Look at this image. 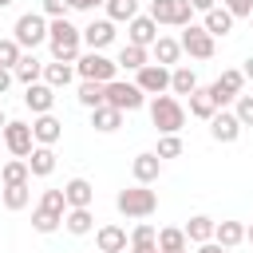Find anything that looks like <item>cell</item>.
<instances>
[{"label":"cell","instance_id":"1","mask_svg":"<svg viewBox=\"0 0 253 253\" xmlns=\"http://www.w3.org/2000/svg\"><path fill=\"white\" fill-rule=\"evenodd\" d=\"M47 43H51V59L75 63V59H79V47H83V28H75L67 16H59V20H51V28H47Z\"/></svg>","mask_w":253,"mask_h":253},{"label":"cell","instance_id":"2","mask_svg":"<svg viewBox=\"0 0 253 253\" xmlns=\"http://www.w3.org/2000/svg\"><path fill=\"white\" fill-rule=\"evenodd\" d=\"M150 123L158 134H178L186 126V107L174 95H154L150 99Z\"/></svg>","mask_w":253,"mask_h":253},{"label":"cell","instance_id":"3","mask_svg":"<svg viewBox=\"0 0 253 253\" xmlns=\"http://www.w3.org/2000/svg\"><path fill=\"white\" fill-rule=\"evenodd\" d=\"M115 206H119V213H123V217H150V213L158 210V194H154L150 186H142V182H134V186H126V190H119V198H115Z\"/></svg>","mask_w":253,"mask_h":253},{"label":"cell","instance_id":"4","mask_svg":"<svg viewBox=\"0 0 253 253\" xmlns=\"http://www.w3.org/2000/svg\"><path fill=\"white\" fill-rule=\"evenodd\" d=\"M47 28H51V20H47L43 12H24V16L16 20V28H12V40H16L24 51H36L40 43H47Z\"/></svg>","mask_w":253,"mask_h":253},{"label":"cell","instance_id":"5","mask_svg":"<svg viewBox=\"0 0 253 253\" xmlns=\"http://www.w3.org/2000/svg\"><path fill=\"white\" fill-rule=\"evenodd\" d=\"M75 71H79V79H95V83H111V79L119 75V63H115V59H107L103 51H83V55L75 59Z\"/></svg>","mask_w":253,"mask_h":253},{"label":"cell","instance_id":"6","mask_svg":"<svg viewBox=\"0 0 253 253\" xmlns=\"http://www.w3.org/2000/svg\"><path fill=\"white\" fill-rule=\"evenodd\" d=\"M150 16H154V24H170V28L194 24L190 0H150Z\"/></svg>","mask_w":253,"mask_h":253},{"label":"cell","instance_id":"7","mask_svg":"<svg viewBox=\"0 0 253 253\" xmlns=\"http://www.w3.org/2000/svg\"><path fill=\"white\" fill-rule=\"evenodd\" d=\"M107 103H111V107H119V111L126 115V111H138V107L146 103V91H142L138 83L111 79V83H107Z\"/></svg>","mask_w":253,"mask_h":253},{"label":"cell","instance_id":"8","mask_svg":"<svg viewBox=\"0 0 253 253\" xmlns=\"http://www.w3.org/2000/svg\"><path fill=\"white\" fill-rule=\"evenodd\" d=\"M4 146L12 158H28L36 150V134H32V123H20V119H8L4 126Z\"/></svg>","mask_w":253,"mask_h":253},{"label":"cell","instance_id":"9","mask_svg":"<svg viewBox=\"0 0 253 253\" xmlns=\"http://www.w3.org/2000/svg\"><path fill=\"white\" fill-rule=\"evenodd\" d=\"M178 43H182V51H186L190 59H210V55H213V36H210L202 24H186Z\"/></svg>","mask_w":253,"mask_h":253},{"label":"cell","instance_id":"10","mask_svg":"<svg viewBox=\"0 0 253 253\" xmlns=\"http://www.w3.org/2000/svg\"><path fill=\"white\" fill-rule=\"evenodd\" d=\"M241 87H245V71H241V67H229V71H221V75L210 83V95H213L217 107H225V103H233V99L241 95Z\"/></svg>","mask_w":253,"mask_h":253},{"label":"cell","instance_id":"11","mask_svg":"<svg viewBox=\"0 0 253 253\" xmlns=\"http://www.w3.org/2000/svg\"><path fill=\"white\" fill-rule=\"evenodd\" d=\"M134 83H138L146 95H166V91H170V67H162V63H146V67L134 71Z\"/></svg>","mask_w":253,"mask_h":253},{"label":"cell","instance_id":"12","mask_svg":"<svg viewBox=\"0 0 253 253\" xmlns=\"http://www.w3.org/2000/svg\"><path fill=\"white\" fill-rule=\"evenodd\" d=\"M241 130H245V126H241V119H237L233 111H225V107L210 119V134H213V142H237V138H241Z\"/></svg>","mask_w":253,"mask_h":253},{"label":"cell","instance_id":"13","mask_svg":"<svg viewBox=\"0 0 253 253\" xmlns=\"http://www.w3.org/2000/svg\"><path fill=\"white\" fill-rule=\"evenodd\" d=\"M154 40H158V24H154V16H150V12H146V16H134V20L126 24V43L154 47Z\"/></svg>","mask_w":253,"mask_h":253},{"label":"cell","instance_id":"14","mask_svg":"<svg viewBox=\"0 0 253 253\" xmlns=\"http://www.w3.org/2000/svg\"><path fill=\"white\" fill-rule=\"evenodd\" d=\"M83 43H87V51L111 47V43H115V20H91V24L83 28Z\"/></svg>","mask_w":253,"mask_h":253},{"label":"cell","instance_id":"15","mask_svg":"<svg viewBox=\"0 0 253 253\" xmlns=\"http://www.w3.org/2000/svg\"><path fill=\"white\" fill-rule=\"evenodd\" d=\"M24 103H28V111H32V115H47V111L55 107V87L40 79V83H32V87L24 91Z\"/></svg>","mask_w":253,"mask_h":253},{"label":"cell","instance_id":"16","mask_svg":"<svg viewBox=\"0 0 253 253\" xmlns=\"http://www.w3.org/2000/svg\"><path fill=\"white\" fill-rule=\"evenodd\" d=\"M130 174H134V182L150 186V182H158V174H162V158H158L154 150H142V154H134V162H130Z\"/></svg>","mask_w":253,"mask_h":253},{"label":"cell","instance_id":"17","mask_svg":"<svg viewBox=\"0 0 253 253\" xmlns=\"http://www.w3.org/2000/svg\"><path fill=\"white\" fill-rule=\"evenodd\" d=\"M32 134H36L40 146H55L59 134H63V123H59L51 111H47V115H36V119H32Z\"/></svg>","mask_w":253,"mask_h":253},{"label":"cell","instance_id":"18","mask_svg":"<svg viewBox=\"0 0 253 253\" xmlns=\"http://www.w3.org/2000/svg\"><path fill=\"white\" fill-rule=\"evenodd\" d=\"M126 229L123 225H99L95 229V245H99V253H126Z\"/></svg>","mask_w":253,"mask_h":253},{"label":"cell","instance_id":"19","mask_svg":"<svg viewBox=\"0 0 253 253\" xmlns=\"http://www.w3.org/2000/svg\"><path fill=\"white\" fill-rule=\"evenodd\" d=\"M233 20H237V16H233V12H229V8L221 4V8H210V12H206L202 28H206V32H210V36L217 40V36H229V32H233Z\"/></svg>","mask_w":253,"mask_h":253},{"label":"cell","instance_id":"20","mask_svg":"<svg viewBox=\"0 0 253 253\" xmlns=\"http://www.w3.org/2000/svg\"><path fill=\"white\" fill-rule=\"evenodd\" d=\"M150 55H154V63H162V67H178V59H182V43H178L174 36H158L154 47H150Z\"/></svg>","mask_w":253,"mask_h":253},{"label":"cell","instance_id":"21","mask_svg":"<svg viewBox=\"0 0 253 253\" xmlns=\"http://www.w3.org/2000/svg\"><path fill=\"white\" fill-rule=\"evenodd\" d=\"M217 111H221V107L213 103V95H210V87H194V91H190V115H194V119H202V123H210V119H213Z\"/></svg>","mask_w":253,"mask_h":253},{"label":"cell","instance_id":"22","mask_svg":"<svg viewBox=\"0 0 253 253\" xmlns=\"http://www.w3.org/2000/svg\"><path fill=\"white\" fill-rule=\"evenodd\" d=\"M63 194H67V210H83V206L95 202V186H91L87 178H71V182L63 186Z\"/></svg>","mask_w":253,"mask_h":253},{"label":"cell","instance_id":"23","mask_svg":"<svg viewBox=\"0 0 253 253\" xmlns=\"http://www.w3.org/2000/svg\"><path fill=\"white\" fill-rule=\"evenodd\" d=\"M130 253H162L158 249V229L150 221H138L130 233Z\"/></svg>","mask_w":253,"mask_h":253},{"label":"cell","instance_id":"24","mask_svg":"<svg viewBox=\"0 0 253 253\" xmlns=\"http://www.w3.org/2000/svg\"><path fill=\"white\" fill-rule=\"evenodd\" d=\"M75 75H79V71H75V63H63V59H51V63H43V83H51L55 91H59V87H67Z\"/></svg>","mask_w":253,"mask_h":253},{"label":"cell","instance_id":"25","mask_svg":"<svg viewBox=\"0 0 253 253\" xmlns=\"http://www.w3.org/2000/svg\"><path fill=\"white\" fill-rule=\"evenodd\" d=\"M91 126H95V130H103V134H111V130H119V126H123V111H119V107H111V103H103V107H95V111H91Z\"/></svg>","mask_w":253,"mask_h":253},{"label":"cell","instance_id":"26","mask_svg":"<svg viewBox=\"0 0 253 253\" xmlns=\"http://www.w3.org/2000/svg\"><path fill=\"white\" fill-rule=\"evenodd\" d=\"M28 170H32V178H47V174L55 170V150L36 142V150L28 154Z\"/></svg>","mask_w":253,"mask_h":253},{"label":"cell","instance_id":"27","mask_svg":"<svg viewBox=\"0 0 253 253\" xmlns=\"http://www.w3.org/2000/svg\"><path fill=\"white\" fill-rule=\"evenodd\" d=\"M182 229H186V237H190L194 245H202V241H213V229H217V221H213V217H206V213H194V217H190Z\"/></svg>","mask_w":253,"mask_h":253},{"label":"cell","instance_id":"28","mask_svg":"<svg viewBox=\"0 0 253 253\" xmlns=\"http://www.w3.org/2000/svg\"><path fill=\"white\" fill-rule=\"evenodd\" d=\"M158 249H162V253H186V249H190L186 229H178V225H162V229H158Z\"/></svg>","mask_w":253,"mask_h":253},{"label":"cell","instance_id":"29","mask_svg":"<svg viewBox=\"0 0 253 253\" xmlns=\"http://www.w3.org/2000/svg\"><path fill=\"white\" fill-rule=\"evenodd\" d=\"M115 63H119V67H126V71H138V67H146V63H150V47H138V43H123Z\"/></svg>","mask_w":253,"mask_h":253},{"label":"cell","instance_id":"30","mask_svg":"<svg viewBox=\"0 0 253 253\" xmlns=\"http://www.w3.org/2000/svg\"><path fill=\"white\" fill-rule=\"evenodd\" d=\"M32 182V170H28V158H12L0 166V186H24Z\"/></svg>","mask_w":253,"mask_h":253},{"label":"cell","instance_id":"31","mask_svg":"<svg viewBox=\"0 0 253 253\" xmlns=\"http://www.w3.org/2000/svg\"><path fill=\"white\" fill-rule=\"evenodd\" d=\"M87 111H95V107H103L107 103V83H95V79H83L79 83V95H75Z\"/></svg>","mask_w":253,"mask_h":253},{"label":"cell","instance_id":"32","mask_svg":"<svg viewBox=\"0 0 253 253\" xmlns=\"http://www.w3.org/2000/svg\"><path fill=\"white\" fill-rule=\"evenodd\" d=\"M63 225H67V233H75V237H83V233H91V229H95V217H91V206H83V210H67V213H63Z\"/></svg>","mask_w":253,"mask_h":253},{"label":"cell","instance_id":"33","mask_svg":"<svg viewBox=\"0 0 253 253\" xmlns=\"http://www.w3.org/2000/svg\"><path fill=\"white\" fill-rule=\"evenodd\" d=\"M194 87H198V75H194V67H186V63L170 67V91H174V95H190Z\"/></svg>","mask_w":253,"mask_h":253},{"label":"cell","instance_id":"34","mask_svg":"<svg viewBox=\"0 0 253 253\" xmlns=\"http://www.w3.org/2000/svg\"><path fill=\"white\" fill-rule=\"evenodd\" d=\"M213 241H217V245H225V249H233V245H241V241H245V225H241V221H217Z\"/></svg>","mask_w":253,"mask_h":253},{"label":"cell","instance_id":"35","mask_svg":"<svg viewBox=\"0 0 253 253\" xmlns=\"http://www.w3.org/2000/svg\"><path fill=\"white\" fill-rule=\"evenodd\" d=\"M103 8H107V20H115V24H130L138 16V0H107Z\"/></svg>","mask_w":253,"mask_h":253},{"label":"cell","instance_id":"36","mask_svg":"<svg viewBox=\"0 0 253 253\" xmlns=\"http://www.w3.org/2000/svg\"><path fill=\"white\" fill-rule=\"evenodd\" d=\"M16 79H20L24 87H32V83H40V79H43V63H40L36 55H24V59L16 63Z\"/></svg>","mask_w":253,"mask_h":253},{"label":"cell","instance_id":"37","mask_svg":"<svg viewBox=\"0 0 253 253\" xmlns=\"http://www.w3.org/2000/svg\"><path fill=\"white\" fill-rule=\"evenodd\" d=\"M0 194H4V206H8V210H24V206L32 202V190H28V182H24V186H4Z\"/></svg>","mask_w":253,"mask_h":253},{"label":"cell","instance_id":"38","mask_svg":"<svg viewBox=\"0 0 253 253\" xmlns=\"http://www.w3.org/2000/svg\"><path fill=\"white\" fill-rule=\"evenodd\" d=\"M59 221H63L59 213H47V210H40V206L32 210V229H36V233H55Z\"/></svg>","mask_w":253,"mask_h":253},{"label":"cell","instance_id":"39","mask_svg":"<svg viewBox=\"0 0 253 253\" xmlns=\"http://www.w3.org/2000/svg\"><path fill=\"white\" fill-rule=\"evenodd\" d=\"M40 210H47V213H67V194L63 190H43V198H40Z\"/></svg>","mask_w":253,"mask_h":253},{"label":"cell","instance_id":"40","mask_svg":"<svg viewBox=\"0 0 253 253\" xmlns=\"http://www.w3.org/2000/svg\"><path fill=\"white\" fill-rule=\"evenodd\" d=\"M20 59H24V47H20L12 36H8V40H0V67H12V71H16V63H20Z\"/></svg>","mask_w":253,"mask_h":253},{"label":"cell","instance_id":"41","mask_svg":"<svg viewBox=\"0 0 253 253\" xmlns=\"http://www.w3.org/2000/svg\"><path fill=\"white\" fill-rule=\"evenodd\" d=\"M154 154H158V158H178V154H182V138H178V134H162Z\"/></svg>","mask_w":253,"mask_h":253},{"label":"cell","instance_id":"42","mask_svg":"<svg viewBox=\"0 0 253 253\" xmlns=\"http://www.w3.org/2000/svg\"><path fill=\"white\" fill-rule=\"evenodd\" d=\"M233 115L241 119V126H253V95H237L233 99Z\"/></svg>","mask_w":253,"mask_h":253},{"label":"cell","instance_id":"43","mask_svg":"<svg viewBox=\"0 0 253 253\" xmlns=\"http://www.w3.org/2000/svg\"><path fill=\"white\" fill-rule=\"evenodd\" d=\"M40 12H43L47 20H59V16H67V12H71V4H67V0H43V4H40Z\"/></svg>","mask_w":253,"mask_h":253},{"label":"cell","instance_id":"44","mask_svg":"<svg viewBox=\"0 0 253 253\" xmlns=\"http://www.w3.org/2000/svg\"><path fill=\"white\" fill-rule=\"evenodd\" d=\"M233 16H253V0H221Z\"/></svg>","mask_w":253,"mask_h":253},{"label":"cell","instance_id":"45","mask_svg":"<svg viewBox=\"0 0 253 253\" xmlns=\"http://www.w3.org/2000/svg\"><path fill=\"white\" fill-rule=\"evenodd\" d=\"M71 4V12H95V8H103L107 0H67Z\"/></svg>","mask_w":253,"mask_h":253},{"label":"cell","instance_id":"46","mask_svg":"<svg viewBox=\"0 0 253 253\" xmlns=\"http://www.w3.org/2000/svg\"><path fill=\"white\" fill-rule=\"evenodd\" d=\"M12 83H16V71H12V67H0V95H4Z\"/></svg>","mask_w":253,"mask_h":253},{"label":"cell","instance_id":"47","mask_svg":"<svg viewBox=\"0 0 253 253\" xmlns=\"http://www.w3.org/2000/svg\"><path fill=\"white\" fill-rule=\"evenodd\" d=\"M194 253H229V249H225V245H217V241H202Z\"/></svg>","mask_w":253,"mask_h":253},{"label":"cell","instance_id":"48","mask_svg":"<svg viewBox=\"0 0 253 253\" xmlns=\"http://www.w3.org/2000/svg\"><path fill=\"white\" fill-rule=\"evenodd\" d=\"M190 8H194V12H202V16H206V12H210V8H217V0H190Z\"/></svg>","mask_w":253,"mask_h":253},{"label":"cell","instance_id":"49","mask_svg":"<svg viewBox=\"0 0 253 253\" xmlns=\"http://www.w3.org/2000/svg\"><path fill=\"white\" fill-rule=\"evenodd\" d=\"M241 71H245V79H253V55L245 59V67H241Z\"/></svg>","mask_w":253,"mask_h":253},{"label":"cell","instance_id":"50","mask_svg":"<svg viewBox=\"0 0 253 253\" xmlns=\"http://www.w3.org/2000/svg\"><path fill=\"white\" fill-rule=\"evenodd\" d=\"M4 126H8V115H4V107H0V134H4Z\"/></svg>","mask_w":253,"mask_h":253},{"label":"cell","instance_id":"51","mask_svg":"<svg viewBox=\"0 0 253 253\" xmlns=\"http://www.w3.org/2000/svg\"><path fill=\"white\" fill-rule=\"evenodd\" d=\"M245 241H249V245H253V221H249V225H245Z\"/></svg>","mask_w":253,"mask_h":253},{"label":"cell","instance_id":"52","mask_svg":"<svg viewBox=\"0 0 253 253\" xmlns=\"http://www.w3.org/2000/svg\"><path fill=\"white\" fill-rule=\"evenodd\" d=\"M12 4H16V0H0V8H12Z\"/></svg>","mask_w":253,"mask_h":253},{"label":"cell","instance_id":"53","mask_svg":"<svg viewBox=\"0 0 253 253\" xmlns=\"http://www.w3.org/2000/svg\"><path fill=\"white\" fill-rule=\"evenodd\" d=\"M249 20H253V16H249Z\"/></svg>","mask_w":253,"mask_h":253}]
</instances>
